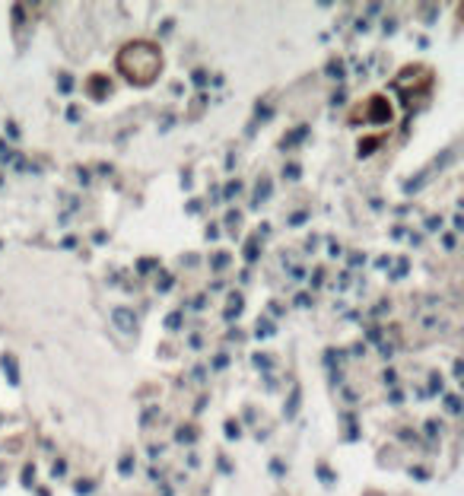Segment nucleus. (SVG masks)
<instances>
[{
    "mask_svg": "<svg viewBox=\"0 0 464 496\" xmlns=\"http://www.w3.org/2000/svg\"><path fill=\"white\" fill-rule=\"evenodd\" d=\"M254 334H258V337H270V334H277V324H273V321H267V318H264V321H258V328H254Z\"/></svg>",
    "mask_w": 464,
    "mask_h": 496,
    "instance_id": "a211bd4d",
    "label": "nucleus"
},
{
    "mask_svg": "<svg viewBox=\"0 0 464 496\" xmlns=\"http://www.w3.org/2000/svg\"><path fill=\"white\" fill-rule=\"evenodd\" d=\"M290 277H292V280H302V277H305V271H302V267H292Z\"/></svg>",
    "mask_w": 464,
    "mask_h": 496,
    "instance_id": "4d7b16f0",
    "label": "nucleus"
},
{
    "mask_svg": "<svg viewBox=\"0 0 464 496\" xmlns=\"http://www.w3.org/2000/svg\"><path fill=\"white\" fill-rule=\"evenodd\" d=\"M305 134H309V124H302V127H296V131H290L283 140H280V150H292L299 140H305Z\"/></svg>",
    "mask_w": 464,
    "mask_h": 496,
    "instance_id": "0eeeda50",
    "label": "nucleus"
},
{
    "mask_svg": "<svg viewBox=\"0 0 464 496\" xmlns=\"http://www.w3.org/2000/svg\"><path fill=\"white\" fill-rule=\"evenodd\" d=\"M436 391H442V375L432 372L429 375V394H436Z\"/></svg>",
    "mask_w": 464,
    "mask_h": 496,
    "instance_id": "2f4dec72",
    "label": "nucleus"
},
{
    "mask_svg": "<svg viewBox=\"0 0 464 496\" xmlns=\"http://www.w3.org/2000/svg\"><path fill=\"white\" fill-rule=\"evenodd\" d=\"M191 80H194V86H207L210 76H207V70H194V73H191Z\"/></svg>",
    "mask_w": 464,
    "mask_h": 496,
    "instance_id": "7c9ffc66",
    "label": "nucleus"
},
{
    "mask_svg": "<svg viewBox=\"0 0 464 496\" xmlns=\"http://www.w3.org/2000/svg\"><path fill=\"white\" fill-rule=\"evenodd\" d=\"M318 477H321L324 487H331V483H334V471H331L328 464H318Z\"/></svg>",
    "mask_w": 464,
    "mask_h": 496,
    "instance_id": "4be33fe9",
    "label": "nucleus"
},
{
    "mask_svg": "<svg viewBox=\"0 0 464 496\" xmlns=\"http://www.w3.org/2000/svg\"><path fill=\"white\" fill-rule=\"evenodd\" d=\"M226 261H229L226 254H213V261H210V264H213L216 271H220V267H226Z\"/></svg>",
    "mask_w": 464,
    "mask_h": 496,
    "instance_id": "49530a36",
    "label": "nucleus"
},
{
    "mask_svg": "<svg viewBox=\"0 0 464 496\" xmlns=\"http://www.w3.org/2000/svg\"><path fill=\"white\" fill-rule=\"evenodd\" d=\"M311 302H315V299H311V293H299V296H296V305H299V309H309Z\"/></svg>",
    "mask_w": 464,
    "mask_h": 496,
    "instance_id": "473e14b6",
    "label": "nucleus"
},
{
    "mask_svg": "<svg viewBox=\"0 0 464 496\" xmlns=\"http://www.w3.org/2000/svg\"><path fill=\"white\" fill-rule=\"evenodd\" d=\"M242 436V426L235 420H226V439H239Z\"/></svg>",
    "mask_w": 464,
    "mask_h": 496,
    "instance_id": "cd10ccee",
    "label": "nucleus"
},
{
    "mask_svg": "<svg viewBox=\"0 0 464 496\" xmlns=\"http://www.w3.org/2000/svg\"><path fill=\"white\" fill-rule=\"evenodd\" d=\"M381 382H385V385H394V382H398V372H394V369H385V372H381Z\"/></svg>",
    "mask_w": 464,
    "mask_h": 496,
    "instance_id": "58836bf2",
    "label": "nucleus"
},
{
    "mask_svg": "<svg viewBox=\"0 0 464 496\" xmlns=\"http://www.w3.org/2000/svg\"><path fill=\"white\" fill-rule=\"evenodd\" d=\"M381 146V140L379 137H369V140H359V150H356V156L359 159H366V156H372L375 150Z\"/></svg>",
    "mask_w": 464,
    "mask_h": 496,
    "instance_id": "9d476101",
    "label": "nucleus"
},
{
    "mask_svg": "<svg viewBox=\"0 0 464 496\" xmlns=\"http://www.w3.org/2000/svg\"><path fill=\"white\" fill-rule=\"evenodd\" d=\"M133 468H137V461H133V455H124L118 461V471H121V477H131L133 474Z\"/></svg>",
    "mask_w": 464,
    "mask_h": 496,
    "instance_id": "4468645a",
    "label": "nucleus"
},
{
    "mask_svg": "<svg viewBox=\"0 0 464 496\" xmlns=\"http://www.w3.org/2000/svg\"><path fill=\"white\" fill-rule=\"evenodd\" d=\"M451 226H455L458 232H461V229H464V216H461V213H455V220H451Z\"/></svg>",
    "mask_w": 464,
    "mask_h": 496,
    "instance_id": "864d4df0",
    "label": "nucleus"
},
{
    "mask_svg": "<svg viewBox=\"0 0 464 496\" xmlns=\"http://www.w3.org/2000/svg\"><path fill=\"white\" fill-rule=\"evenodd\" d=\"M242 254H245L248 264H254V261L261 258V242H258V235H251V239L245 242V252H242Z\"/></svg>",
    "mask_w": 464,
    "mask_h": 496,
    "instance_id": "1a4fd4ad",
    "label": "nucleus"
},
{
    "mask_svg": "<svg viewBox=\"0 0 464 496\" xmlns=\"http://www.w3.org/2000/svg\"><path fill=\"white\" fill-rule=\"evenodd\" d=\"M426 229H429V232L442 229V216H429V220H426Z\"/></svg>",
    "mask_w": 464,
    "mask_h": 496,
    "instance_id": "4c0bfd02",
    "label": "nucleus"
},
{
    "mask_svg": "<svg viewBox=\"0 0 464 496\" xmlns=\"http://www.w3.org/2000/svg\"><path fill=\"white\" fill-rule=\"evenodd\" d=\"M270 471H273V474H277V477H283V474H286L283 461H277V458H273V461H270Z\"/></svg>",
    "mask_w": 464,
    "mask_h": 496,
    "instance_id": "a18cd8bd",
    "label": "nucleus"
},
{
    "mask_svg": "<svg viewBox=\"0 0 464 496\" xmlns=\"http://www.w3.org/2000/svg\"><path fill=\"white\" fill-rule=\"evenodd\" d=\"M407 273V261H398V267H394V273H391V280H400Z\"/></svg>",
    "mask_w": 464,
    "mask_h": 496,
    "instance_id": "79ce46f5",
    "label": "nucleus"
},
{
    "mask_svg": "<svg viewBox=\"0 0 464 496\" xmlns=\"http://www.w3.org/2000/svg\"><path fill=\"white\" fill-rule=\"evenodd\" d=\"M239 223H242V213H239V210H229V213H226V226L232 229V232H239Z\"/></svg>",
    "mask_w": 464,
    "mask_h": 496,
    "instance_id": "5701e85b",
    "label": "nucleus"
},
{
    "mask_svg": "<svg viewBox=\"0 0 464 496\" xmlns=\"http://www.w3.org/2000/svg\"><path fill=\"white\" fill-rule=\"evenodd\" d=\"M340 252H343V248L337 245V242H328V254H331V258H337V254H340Z\"/></svg>",
    "mask_w": 464,
    "mask_h": 496,
    "instance_id": "3c124183",
    "label": "nucleus"
},
{
    "mask_svg": "<svg viewBox=\"0 0 464 496\" xmlns=\"http://www.w3.org/2000/svg\"><path fill=\"white\" fill-rule=\"evenodd\" d=\"M366 121L369 124H391L394 121L391 102H388L385 95H372V99H369V108H366Z\"/></svg>",
    "mask_w": 464,
    "mask_h": 496,
    "instance_id": "f03ea898",
    "label": "nucleus"
},
{
    "mask_svg": "<svg viewBox=\"0 0 464 496\" xmlns=\"http://www.w3.org/2000/svg\"><path fill=\"white\" fill-rule=\"evenodd\" d=\"M73 490H76V493H80V496H83V493H93V490H95V483H93V480H80Z\"/></svg>",
    "mask_w": 464,
    "mask_h": 496,
    "instance_id": "f704fd0d",
    "label": "nucleus"
},
{
    "mask_svg": "<svg viewBox=\"0 0 464 496\" xmlns=\"http://www.w3.org/2000/svg\"><path fill=\"white\" fill-rule=\"evenodd\" d=\"M420 16H423L426 25H432V23H436V16H439V6H420Z\"/></svg>",
    "mask_w": 464,
    "mask_h": 496,
    "instance_id": "aec40b11",
    "label": "nucleus"
},
{
    "mask_svg": "<svg viewBox=\"0 0 464 496\" xmlns=\"http://www.w3.org/2000/svg\"><path fill=\"white\" fill-rule=\"evenodd\" d=\"M51 474H54V477L67 474V461H64V458H61V461H54V468H51Z\"/></svg>",
    "mask_w": 464,
    "mask_h": 496,
    "instance_id": "ea45409f",
    "label": "nucleus"
},
{
    "mask_svg": "<svg viewBox=\"0 0 464 496\" xmlns=\"http://www.w3.org/2000/svg\"><path fill=\"white\" fill-rule=\"evenodd\" d=\"M89 93H93L95 102H102L108 93H112V83H108L105 76H93V80H89Z\"/></svg>",
    "mask_w": 464,
    "mask_h": 496,
    "instance_id": "423d86ee",
    "label": "nucleus"
},
{
    "mask_svg": "<svg viewBox=\"0 0 464 496\" xmlns=\"http://www.w3.org/2000/svg\"><path fill=\"white\" fill-rule=\"evenodd\" d=\"M220 194H222L220 201H235V197L242 194V182H239V178H235V182H226V188H222Z\"/></svg>",
    "mask_w": 464,
    "mask_h": 496,
    "instance_id": "ddd939ff",
    "label": "nucleus"
},
{
    "mask_svg": "<svg viewBox=\"0 0 464 496\" xmlns=\"http://www.w3.org/2000/svg\"><path fill=\"white\" fill-rule=\"evenodd\" d=\"M6 137H13V140H16V137H19V127H16V124H13V121H6Z\"/></svg>",
    "mask_w": 464,
    "mask_h": 496,
    "instance_id": "8fccbe9b",
    "label": "nucleus"
},
{
    "mask_svg": "<svg viewBox=\"0 0 464 496\" xmlns=\"http://www.w3.org/2000/svg\"><path fill=\"white\" fill-rule=\"evenodd\" d=\"M270 191H273V182H270V175H261L258 178V184H254V197H251V207H261V203L270 197Z\"/></svg>",
    "mask_w": 464,
    "mask_h": 496,
    "instance_id": "39448f33",
    "label": "nucleus"
},
{
    "mask_svg": "<svg viewBox=\"0 0 464 496\" xmlns=\"http://www.w3.org/2000/svg\"><path fill=\"white\" fill-rule=\"evenodd\" d=\"M172 283H175V277H172V273H162V277L156 280V290H159V293H169Z\"/></svg>",
    "mask_w": 464,
    "mask_h": 496,
    "instance_id": "b1692460",
    "label": "nucleus"
},
{
    "mask_svg": "<svg viewBox=\"0 0 464 496\" xmlns=\"http://www.w3.org/2000/svg\"><path fill=\"white\" fill-rule=\"evenodd\" d=\"M175 439H178V442H194V439H197V430H194V426H182V430H178L175 432Z\"/></svg>",
    "mask_w": 464,
    "mask_h": 496,
    "instance_id": "2eb2a0df",
    "label": "nucleus"
},
{
    "mask_svg": "<svg viewBox=\"0 0 464 496\" xmlns=\"http://www.w3.org/2000/svg\"><path fill=\"white\" fill-rule=\"evenodd\" d=\"M207 239H220V229H216V226H207Z\"/></svg>",
    "mask_w": 464,
    "mask_h": 496,
    "instance_id": "bf43d9fd",
    "label": "nucleus"
},
{
    "mask_svg": "<svg viewBox=\"0 0 464 496\" xmlns=\"http://www.w3.org/2000/svg\"><path fill=\"white\" fill-rule=\"evenodd\" d=\"M251 362H254L258 369H270V366H273V360H270V356H264V353H254Z\"/></svg>",
    "mask_w": 464,
    "mask_h": 496,
    "instance_id": "bb28decb",
    "label": "nucleus"
},
{
    "mask_svg": "<svg viewBox=\"0 0 464 496\" xmlns=\"http://www.w3.org/2000/svg\"><path fill=\"white\" fill-rule=\"evenodd\" d=\"M0 159H4V163H16V153L10 150V143H6V140H0Z\"/></svg>",
    "mask_w": 464,
    "mask_h": 496,
    "instance_id": "393cba45",
    "label": "nucleus"
},
{
    "mask_svg": "<svg viewBox=\"0 0 464 496\" xmlns=\"http://www.w3.org/2000/svg\"><path fill=\"white\" fill-rule=\"evenodd\" d=\"M32 483H35V468L25 464V468H23V487H32Z\"/></svg>",
    "mask_w": 464,
    "mask_h": 496,
    "instance_id": "c85d7f7f",
    "label": "nucleus"
},
{
    "mask_svg": "<svg viewBox=\"0 0 464 496\" xmlns=\"http://www.w3.org/2000/svg\"><path fill=\"white\" fill-rule=\"evenodd\" d=\"M324 73H328V76H334V80H343V76H347V70H343V61H331Z\"/></svg>",
    "mask_w": 464,
    "mask_h": 496,
    "instance_id": "f3484780",
    "label": "nucleus"
},
{
    "mask_svg": "<svg viewBox=\"0 0 464 496\" xmlns=\"http://www.w3.org/2000/svg\"><path fill=\"white\" fill-rule=\"evenodd\" d=\"M188 343H191L194 350H201V337H197V334H191V337H188Z\"/></svg>",
    "mask_w": 464,
    "mask_h": 496,
    "instance_id": "052dcab7",
    "label": "nucleus"
},
{
    "mask_svg": "<svg viewBox=\"0 0 464 496\" xmlns=\"http://www.w3.org/2000/svg\"><path fill=\"white\" fill-rule=\"evenodd\" d=\"M442 324H445L442 318H423V328H429V331L432 328H442Z\"/></svg>",
    "mask_w": 464,
    "mask_h": 496,
    "instance_id": "c03bdc74",
    "label": "nucleus"
},
{
    "mask_svg": "<svg viewBox=\"0 0 464 496\" xmlns=\"http://www.w3.org/2000/svg\"><path fill=\"white\" fill-rule=\"evenodd\" d=\"M182 321H184V312H172V315L165 318V328H169V331H182Z\"/></svg>",
    "mask_w": 464,
    "mask_h": 496,
    "instance_id": "6ab92c4d",
    "label": "nucleus"
},
{
    "mask_svg": "<svg viewBox=\"0 0 464 496\" xmlns=\"http://www.w3.org/2000/svg\"><path fill=\"white\" fill-rule=\"evenodd\" d=\"M67 118H70V121H76V118H80V108L70 105V108H67Z\"/></svg>",
    "mask_w": 464,
    "mask_h": 496,
    "instance_id": "6e6d98bb",
    "label": "nucleus"
},
{
    "mask_svg": "<svg viewBox=\"0 0 464 496\" xmlns=\"http://www.w3.org/2000/svg\"><path fill=\"white\" fill-rule=\"evenodd\" d=\"M57 86H61V93H70V89H73V80H70L67 73H61L57 76Z\"/></svg>",
    "mask_w": 464,
    "mask_h": 496,
    "instance_id": "72a5a7b5",
    "label": "nucleus"
},
{
    "mask_svg": "<svg viewBox=\"0 0 464 496\" xmlns=\"http://www.w3.org/2000/svg\"><path fill=\"white\" fill-rule=\"evenodd\" d=\"M451 372H455V379H464V375H461V372H464V362H461V360H455V366H451Z\"/></svg>",
    "mask_w": 464,
    "mask_h": 496,
    "instance_id": "603ef678",
    "label": "nucleus"
},
{
    "mask_svg": "<svg viewBox=\"0 0 464 496\" xmlns=\"http://www.w3.org/2000/svg\"><path fill=\"white\" fill-rule=\"evenodd\" d=\"M423 432H426L429 439H436V436H439V420H426V423H423Z\"/></svg>",
    "mask_w": 464,
    "mask_h": 496,
    "instance_id": "c756f323",
    "label": "nucleus"
},
{
    "mask_svg": "<svg viewBox=\"0 0 464 496\" xmlns=\"http://www.w3.org/2000/svg\"><path fill=\"white\" fill-rule=\"evenodd\" d=\"M222 366H226V353H220V356L213 360V369H222Z\"/></svg>",
    "mask_w": 464,
    "mask_h": 496,
    "instance_id": "13d9d810",
    "label": "nucleus"
},
{
    "mask_svg": "<svg viewBox=\"0 0 464 496\" xmlns=\"http://www.w3.org/2000/svg\"><path fill=\"white\" fill-rule=\"evenodd\" d=\"M410 477H413V480H429V471H426V468H410Z\"/></svg>",
    "mask_w": 464,
    "mask_h": 496,
    "instance_id": "e433bc0d",
    "label": "nucleus"
},
{
    "mask_svg": "<svg viewBox=\"0 0 464 496\" xmlns=\"http://www.w3.org/2000/svg\"><path fill=\"white\" fill-rule=\"evenodd\" d=\"M283 175L290 178V182H299V178H302V169H299L296 163H290V165H286V169H283Z\"/></svg>",
    "mask_w": 464,
    "mask_h": 496,
    "instance_id": "a878e982",
    "label": "nucleus"
},
{
    "mask_svg": "<svg viewBox=\"0 0 464 496\" xmlns=\"http://www.w3.org/2000/svg\"><path fill=\"white\" fill-rule=\"evenodd\" d=\"M299 398H302V388H299V385H292L290 401H286V404H283V417H286V420H292V417H296V411H299Z\"/></svg>",
    "mask_w": 464,
    "mask_h": 496,
    "instance_id": "6e6552de",
    "label": "nucleus"
},
{
    "mask_svg": "<svg viewBox=\"0 0 464 496\" xmlns=\"http://www.w3.org/2000/svg\"><path fill=\"white\" fill-rule=\"evenodd\" d=\"M366 337H369V341H379V337H381V328H369Z\"/></svg>",
    "mask_w": 464,
    "mask_h": 496,
    "instance_id": "5fc2aeb1",
    "label": "nucleus"
},
{
    "mask_svg": "<svg viewBox=\"0 0 464 496\" xmlns=\"http://www.w3.org/2000/svg\"><path fill=\"white\" fill-rule=\"evenodd\" d=\"M381 29H385V35H391V32H394V29H398V23H394V19H391V16H388V19H385V23H381Z\"/></svg>",
    "mask_w": 464,
    "mask_h": 496,
    "instance_id": "de8ad7c7",
    "label": "nucleus"
},
{
    "mask_svg": "<svg viewBox=\"0 0 464 496\" xmlns=\"http://www.w3.org/2000/svg\"><path fill=\"white\" fill-rule=\"evenodd\" d=\"M76 182H80V184H89V182H93V175H89V169H76Z\"/></svg>",
    "mask_w": 464,
    "mask_h": 496,
    "instance_id": "a19ab883",
    "label": "nucleus"
},
{
    "mask_svg": "<svg viewBox=\"0 0 464 496\" xmlns=\"http://www.w3.org/2000/svg\"><path fill=\"white\" fill-rule=\"evenodd\" d=\"M118 70L133 86H150L162 70V54L150 42H131L118 51Z\"/></svg>",
    "mask_w": 464,
    "mask_h": 496,
    "instance_id": "f257e3e1",
    "label": "nucleus"
},
{
    "mask_svg": "<svg viewBox=\"0 0 464 496\" xmlns=\"http://www.w3.org/2000/svg\"><path fill=\"white\" fill-rule=\"evenodd\" d=\"M0 423H4V417H0Z\"/></svg>",
    "mask_w": 464,
    "mask_h": 496,
    "instance_id": "680f3d73",
    "label": "nucleus"
},
{
    "mask_svg": "<svg viewBox=\"0 0 464 496\" xmlns=\"http://www.w3.org/2000/svg\"><path fill=\"white\" fill-rule=\"evenodd\" d=\"M242 309H245V302H242V296L235 293L232 302H229V305H226V312H222V318H226V321H232V318H239V315H242Z\"/></svg>",
    "mask_w": 464,
    "mask_h": 496,
    "instance_id": "9b49d317",
    "label": "nucleus"
},
{
    "mask_svg": "<svg viewBox=\"0 0 464 496\" xmlns=\"http://www.w3.org/2000/svg\"><path fill=\"white\" fill-rule=\"evenodd\" d=\"M290 223L292 229H299V226H305V223H309V210H296V213H290Z\"/></svg>",
    "mask_w": 464,
    "mask_h": 496,
    "instance_id": "dca6fc26",
    "label": "nucleus"
},
{
    "mask_svg": "<svg viewBox=\"0 0 464 496\" xmlns=\"http://www.w3.org/2000/svg\"><path fill=\"white\" fill-rule=\"evenodd\" d=\"M426 182H429V172H420L417 178H407V182H404V194H413V191H420Z\"/></svg>",
    "mask_w": 464,
    "mask_h": 496,
    "instance_id": "f8f14e48",
    "label": "nucleus"
},
{
    "mask_svg": "<svg viewBox=\"0 0 464 496\" xmlns=\"http://www.w3.org/2000/svg\"><path fill=\"white\" fill-rule=\"evenodd\" d=\"M0 369H4L6 382H10L13 388L19 385V366H16V356L13 353H0Z\"/></svg>",
    "mask_w": 464,
    "mask_h": 496,
    "instance_id": "20e7f679",
    "label": "nucleus"
},
{
    "mask_svg": "<svg viewBox=\"0 0 464 496\" xmlns=\"http://www.w3.org/2000/svg\"><path fill=\"white\" fill-rule=\"evenodd\" d=\"M343 102H347V93H343V89H337V93L331 95V105H343Z\"/></svg>",
    "mask_w": 464,
    "mask_h": 496,
    "instance_id": "37998d69",
    "label": "nucleus"
},
{
    "mask_svg": "<svg viewBox=\"0 0 464 496\" xmlns=\"http://www.w3.org/2000/svg\"><path fill=\"white\" fill-rule=\"evenodd\" d=\"M112 324L121 334H133L137 331V315L131 309H124V305H118V309H112Z\"/></svg>",
    "mask_w": 464,
    "mask_h": 496,
    "instance_id": "7ed1b4c3",
    "label": "nucleus"
},
{
    "mask_svg": "<svg viewBox=\"0 0 464 496\" xmlns=\"http://www.w3.org/2000/svg\"><path fill=\"white\" fill-rule=\"evenodd\" d=\"M379 353L385 356V360H391V353H394V343H381V347H379Z\"/></svg>",
    "mask_w": 464,
    "mask_h": 496,
    "instance_id": "09e8293b",
    "label": "nucleus"
},
{
    "mask_svg": "<svg viewBox=\"0 0 464 496\" xmlns=\"http://www.w3.org/2000/svg\"><path fill=\"white\" fill-rule=\"evenodd\" d=\"M153 267H156V261H153V258H140V261H137V271H140V273L153 271Z\"/></svg>",
    "mask_w": 464,
    "mask_h": 496,
    "instance_id": "c9c22d12",
    "label": "nucleus"
},
{
    "mask_svg": "<svg viewBox=\"0 0 464 496\" xmlns=\"http://www.w3.org/2000/svg\"><path fill=\"white\" fill-rule=\"evenodd\" d=\"M445 411H448V413H461V398H458V394H445Z\"/></svg>",
    "mask_w": 464,
    "mask_h": 496,
    "instance_id": "412c9836",
    "label": "nucleus"
}]
</instances>
